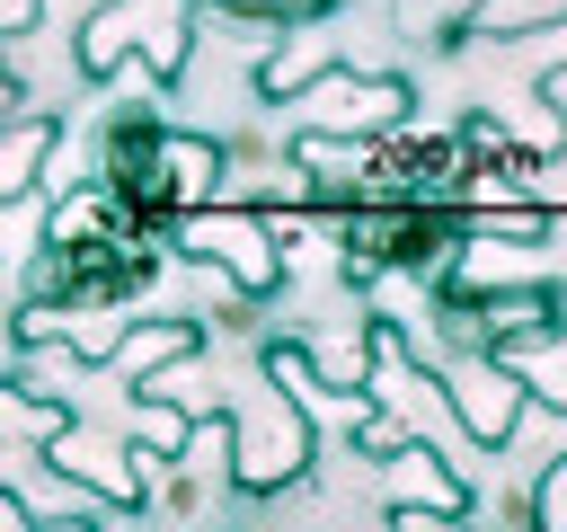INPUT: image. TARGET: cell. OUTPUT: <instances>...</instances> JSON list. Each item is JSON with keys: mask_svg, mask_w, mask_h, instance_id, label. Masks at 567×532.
Masks as SVG:
<instances>
[{"mask_svg": "<svg viewBox=\"0 0 567 532\" xmlns=\"http://www.w3.org/2000/svg\"><path fill=\"white\" fill-rule=\"evenodd\" d=\"M434 399L461 417V434H470L478 452H505V443H514V426H523L532 381H523L514 364H496V355H470L461 372H434Z\"/></svg>", "mask_w": 567, "mask_h": 532, "instance_id": "cell-3", "label": "cell"}, {"mask_svg": "<svg viewBox=\"0 0 567 532\" xmlns=\"http://www.w3.org/2000/svg\"><path fill=\"white\" fill-rule=\"evenodd\" d=\"M142 27H151V0H106V9L80 27V53H71V71H80V80H115V71L142 53Z\"/></svg>", "mask_w": 567, "mask_h": 532, "instance_id": "cell-7", "label": "cell"}, {"mask_svg": "<svg viewBox=\"0 0 567 532\" xmlns=\"http://www.w3.org/2000/svg\"><path fill=\"white\" fill-rule=\"evenodd\" d=\"M310 106H319V124H337V133H390V124H408V106H416V89L408 80H390V71H319L310 89H301Z\"/></svg>", "mask_w": 567, "mask_h": 532, "instance_id": "cell-4", "label": "cell"}, {"mask_svg": "<svg viewBox=\"0 0 567 532\" xmlns=\"http://www.w3.org/2000/svg\"><path fill=\"white\" fill-rule=\"evenodd\" d=\"M159 177H168V204H177V213H195V204H213V195H221L230 151H221L213 133H159Z\"/></svg>", "mask_w": 567, "mask_h": 532, "instance_id": "cell-6", "label": "cell"}, {"mask_svg": "<svg viewBox=\"0 0 567 532\" xmlns=\"http://www.w3.org/2000/svg\"><path fill=\"white\" fill-rule=\"evenodd\" d=\"M168 248H177V257H195V266H213V275H230V293H239V301H266V293H284V248H275L266 213L195 204V213H177Z\"/></svg>", "mask_w": 567, "mask_h": 532, "instance_id": "cell-2", "label": "cell"}, {"mask_svg": "<svg viewBox=\"0 0 567 532\" xmlns=\"http://www.w3.org/2000/svg\"><path fill=\"white\" fill-rule=\"evenodd\" d=\"M434 310H443V337H452L461 355H496V364L540 355V346L567 337V284H558V275L478 284V275H461V248L434 266Z\"/></svg>", "mask_w": 567, "mask_h": 532, "instance_id": "cell-1", "label": "cell"}, {"mask_svg": "<svg viewBox=\"0 0 567 532\" xmlns=\"http://www.w3.org/2000/svg\"><path fill=\"white\" fill-rule=\"evenodd\" d=\"M195 346H204V319H195V310H168V319H142L133 337H115V355H106V364L124 372V390H142L151 372H168V364H186Z\"/></svg>", "mask_w": 567, "mask_h": 532, "instance_id": "cell-5", "label": "cell"}, {"mask_svg": "<svg viewBox=\"0 0 567 532\" xmlns=\"http://www.w3.org/2000/svg\"><path fill=\"white\" fill-rule=\"evenodd\" d=\"M133 434L151 443V461H186V434H195V417H186L177 399H159V390H133Z\"/></svg>", "mask_w": 567, "mask_h": 532, "instance_id": "cell-10", "label": "cell"}, {"mask_svg": "<svg viewBox=\"0 0 567 532\" xmlns=\"http://www.w3.org/2000/svg\"><path fill=\"white\" fill-rule=\"evenodd\" d=\"M0 523H35V505H27V497H9V488H0Z\"/></svg>", "mask_w": 567, "mask_h": 532, "instance_id": "cell-11", "label": "cell"}, {"mask_svg": "<svg viewBox=\"0 0 567 532\" xmlns=\"http://www.w3.org/2000/svg\"><path fill=\"white\" fill-rule=\"evenodd\" d=\"M195 9H213V18H230V27H266V35H301V27H319L337 0H195Z\"/></svg>", "mask_w": 567, "mask_h": 532, "instance_id": "cell-9", "label": "cell"}, {"mask_svg": "<svg viewBox=\"0 0 567 532\" xmlns=\"http://www.w3.org/2000/svg\"><path fill=\"white\" fill-rule=\"evenodd\" d=\"M53 151H62V115H0V204H18L27 186H44Z\"/></svg>", "mask_w": 567, "mask_h": 532, "instance_id": "cell-8", "label": "cell"}]
</instances>
